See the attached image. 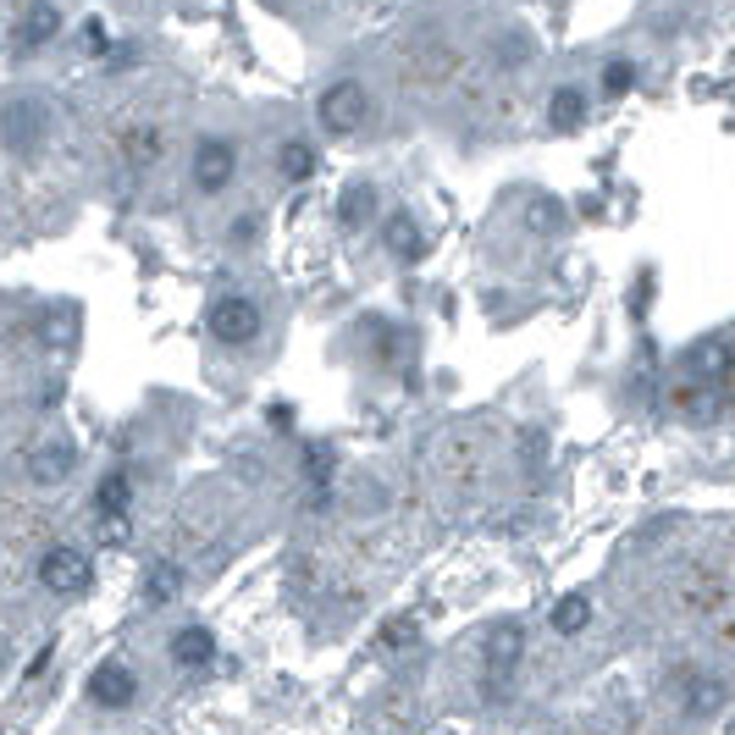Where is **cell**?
Listing matches in <instances>:
<instances>
[{
  "mask_svg": "<svg viewBox=\"0 0 735 735\" xmlns=\"http://www.w3.org/2000/svg\"><path fill=\"white\" fill-rule=\"evenodd\" d=\"M161 144H166V139H161V128H155V122H133V128H128V139H122V155H128V166H133V172H150V166L161 161Z\"/></svg>",
  "mask_w": 735,
  "mask_h": 735,
  "instance_id": "obj_18",
  "label": "cell"
},
{
  "mask_svg": "<svg viewBox=\"0 0 735 735\" xmlns=\"http://www.w3.org/2000/svg\"><path fill=\"white\" fill-rule=\"evenodd\" d=\"M520 658H526V625L520 619H498L487 630V647H482V691H487V702L515 680Z\"/></svg>",
  "mask_w": 735,
  "mask_h": 735,
  "instance_id": "obj_5",
  "label": "cell"
},
{
  "mask_svg": "<svg viewBox=\"0 0 735 735\" xmlns=\"http://www.w3.org/2000/svg\"><path fill=\"white\" fill-rule=\"evenodd\" d=\"M371 210H377V188H371V183H348L343 199H337V227L359 233L365 221H371Z\"/></svg>",
  "mask_w": 735,
  "mask_h": 735,
  "instance_id": "obj_19",
  "label": "cell"
},
{
  "mask_svg": "<svg viewBox=\"0 0 735 735\" xmlns=\"http://www.w3.org/2000/svg\"><path fill=\"white\" fill-rule=\"evenodd\" d=\"M23 476L34 487H67L78 476V443L62 437V432H45L29 454H23Z\"/></svg>",
  "mask_w": 735,
  "mask_h": 735,
  "instance_id": "obj_9",
  "label": "cell"
},
{
  "mask_svg": "<svg viewBox=\"0 0 735 735\" xmlns=\"http://www.w3.org/2000/svg\"><path fill=\"white\" fill-rule=\"evenodd\" d=\"M56 139V106L34 89L23 95H7L0 100V150H7L12 161H34L45 155Z\"/></svg>",
  "mask_w": 735,
  "mask_h": 735,
  "instance_id": "obj_1",
  "label": "cell"
},
{
  "mask_svg": "<svg viewBox=\"0 0 735 735\" xmlns=\"http://www.w3.org/2000/svg\"><path fill=\"white\" fill-rule=\"evenodd\" d=\"M729 371H735V337H724V332H707V337H696V343L680 354V377L724 382Z\"/></svg>",
  "mask_w": 735,
  "mask_h": 735,
  "instance_id": "obj_13",
  "label": "cell"
},
{
  "mask_svg": "<svg viewBox=\"0 0 735 735\" xmlns=\"http://www.w3.org/2000/svg\"><path fill=\"white\" fill-rule=\"evenodd\" d=\"M548 625H553L559 636H581V630L592 625V592H564L559 608L548 614Z\"/></svg>",
  "mask_w": 735,
  "mask_h": 735,
  "instance_id": "obj_20",
  "label": "cell"
},
{
  "mask_svg": "<svg viewBox=\"0 0 735 735\" xmlns=\"http://www.w3.org/2000/svg\"><path fill=\"white\" fill-rule=\"evenodd\" d=\"M315 122L326 128V133H359L365 122H371V89H365L359 78H337V84H326L321 95H315Z\"/></svg>",
  "mask_w": 735,
  "mask_h": 735,
  "instance_id": "obj_3",
  "label": "cell"
},
{
  "mask_svg": "<svg viewBox=\"0 0 735 735\" xmlns=\"http://www.w3.org/2000/svg\"><path fill=\"white\" fill-rule=\"evenodd\" d=\"M227 238H233V244H249V238H255V216L233 221V227H227Z\"/></svg>",
  "mask_w": 735,
  "mask_h": 735,
  "instance_id": "obj_28",
  "label": "cell"
},
{
  "mask_svg": "<svg viewBox=\"0 0 735 735\" xmlns=\"http://www.w3.org/2000/svg\"><path fill=\"white\" fill-rule=\"evenodd\" d=\"M498 62H504V67L531 62V34H520V29H515V34H504V40H498Z\"/></svg>",
  "mask_w": 735,
  "mask_h": 735,
  "instance_id": "obj_26",
  "label": "cell"
},
{
  "mask_svg": "<svg viewBox=\"0 0 735 735\" xmlns=\"http://www.w3.org/2000/svg\"><path fill=\"white\" fill-rule=\"evenodd\" d=\"M216 652H221V641H216L210 625H177L172 641H166V658H172L183 674H205V669L216 663Z\"/></svg>",
  "mask_w": 735,
  "mask_h": 735,
  "instance_id": "obj_14",
  "label": "cell"
},
{
  "mask_svg": "<svg viewBox=\"0 0 735 735\" xmlns=\"http://www.w3.org/2000/svg\"><path fill=\"white\" fill-rule=\"evenodd\" d=\"M724 382H702V377H680L674 388H669V410L680 415V421H691V426H707V421H718L724 415Z\"/></svg>",
  "mask_w": 735,
  "mask_h": 735,
  "instance_id": "obj_12",
  "label": "cell"
},
{
  "mask_svg": "<svg viewBox=\"0 0 735 735\" xmlns=\"http://www.w3.org/2000/svg\"><path fill=\"white\" fill-rule=\"evenodd\" d=\"M7 652H12V641H7V636H0V669H7Z\"/></svg>",
  "mask_w": 735,
  "mask_h": 735,
  "instance_id": "obj_29",
  "label": "cell"
},
{
  "mask_svg": "<svg viewBox=\"0 0 735 735\" xmlns=\"http://www.w3.org/2000/svg\"><path fill=\"white\" fill-rule=\"evenodd\" d=\"M205 332H210L221 348H249V343H260V332H266V310H260L249 293L227 288V293L210 299V310H205Z\"/></svg>",
  "mask_w": 735,
  "mask_h": 735,
  "instance_id": "obj_2",
  "label": "cell"
},
{
  "mask_svg": "<svg viewBox=\"0 0 735 735\" xmlns=\"http://www.w3.org/2000/svg\"><path fill=\"white\" fill-rule=\"evenodd\" d=\"M188 183L199 194H210V199L227 194L238 183V144L221 139V133H199L194 139V155H188Z\"/></svg>",
  "mask_w": 735,
  "mask_h": 735,
  "instance_id": "obj_4",
  "label": "cell"
},
{
  "mask_svg": "<svg viewBox=\"0 0 735 735\" xmlns=\"http://www.w3.org/2000/svg\"><path fill=\"white\" fill-rule=\"evenodd\" d=\"M34 575H40V586H45L51 597H84V592L95 586V564H89V553H84V548H73V542L45 548Z\"/></svg>",
  "mask_w": 735,
  "mask_h": 735,
  "instance_id": "obj_6",
  "label": "cell"
},
{
  "mask_svg": "<svg viewBox=\"0 0 735 735\" xmlns=\"http://www.w3.org/2000/svg\"><path fill=\"white\" fill-rule=\"evenodd\" d=\"M183 586H188V570H183L177 559H155V564H144V575H139V603H144L150 614H161V608H172V603L183 597Z\"/></svg>",
  "mask_w": 735,
  "mask_h": 735,
  "instance_id": "obj_15",
  "label": "cell"
},
{
  "mask_svg": "<svg viewBox=\"0 0 735 735\" xmlns=\"http://www.w3.org/2000/svg\"><path fill=\"white\" fill-rule=\"evenodd\" d=\"M78 51H84L89 62H111V56H117V40H111V29H106L100 18H89V23L78 29Z\"/></svg>",
  "mask_w": 735,
  "mask_h": 735,
  "instance_id": "obj_23",
  "label": "cell"
},
{
  "mask_svg": "<svg viewBox=\"0 0 735 735\" xmlns=\"http://www.w3.org/2000/svg\"><path fill=\"white\" fill-rule=\"evenodd\" d=\"M415 636V619H393L388 630H382V647H399V641H410Z\"/></svg>",
  "mask_w": 735,
  "mask_h": 735,
  "instance_id": "obj_27",
  "label": "cell"
},
{
  "mask_svg": "<svg viewBox=\"0 0 735 735\" xmlns=\"http://www.w3.org/2000/svg\"><path fill=\"white\" fill-rule=\"evenodd\" d=\"M56 34H62V7L56 0H29V7L18 12V23H12V56H40V51H51L56 45Z\"/></svg>",
  "mask_w": 735,
  "mask_h": 735,
  "instance_id": "obj_10",
  "label": "cell"
},
{
  "mask_svg": "<svg viewBox=\"0 0 735 735\" xmlns=\"http://www.w3.org/2000/svg\"><path fill=\"white\" fill-rule=\"evenodd\" d=\"M133 471L128 465H117V471H106L100 482H95V498H89V515L100 520V531L106 537H122V520L133 515Z\"/></svg>",
  "mask_w": 735,
  "mask_h": 735,
  "instance_id": "obj_11",
  "label": "cell"
},
{
  "mask_svg": "<svg viewBox=\"0 0 735 735\" xmlns=\"http://www.w3.org/2000/svg\"><path fill=\"white\" fill-rule=\"evenodd\" d=\"M84 696H89V707H100V713H122V707L139 702V669H133L128 658H100V663L84 674Z\"/></svg>",
  "mask_w": 735,
  "mask_h": 735,
  "instance_id": "obj_8",
  "label": "cell"
},
{
  "mask_svg": "<svg viewBox=\"0 0 735 735\" xmlns=\"http://www.w3.org/2000/svg\"><path fill=\"white\" fill-rule=\"evenodd\" d=\"M636 62H603V73H597V89L608 95V100H625L630 89H636Z\"/></svg>",
  "mask_w": 735,
  "mask_h": 735,
  "instance_id": "obj_24",
  "label": "cell"
},
{
  "mask_svg": "<svg viewBox=\"0 0 735 735\" xmlns=\"http://www.w3.org/2000/svg\"><path fill=\"white\" fill-rule=\"evenodd\" d=\"M669 702L680 707V718H713V713L729 707V685H724L718 674L685 663V669L669 674Z\"/></svg>",
  "mask_w": 735,
  "mask_h": 735,
  "instance_id": "obj_7",
  "label": "cell"
},
{
  "mask_svg": "<svg viewBox=\"0 0 735 735\" xmlns=\"http://www.w3.org/2000/svg\"><path fill=\"white\" fill-rule=\"evenodd\" d=\"M315 166H321V155H315L310 139H282V144H277V177H282V183H310Z\"/></svg>",
  "mask_w": 735,
  "mask_h": 735,
  "instance_id": "obj_17",
  "label": "cell"
},
{
  "mask_svg": "<svg viewBox=\"0 0 735 735\" xmlns=\"http://www.w3.org/2000/svg\"><path fill=\"white\" fill-rule=\"evenodd\" d=\"M586 117V95L575 89V84H559L553 95H548V122L553 128H575Z\"/></svg>",
  "mask_w": 735,
  "mask_h": 735,
  "instance_id": "obj_21",
  "label": "cell"
},
{
  "mask_svg": "<svg viewBox=\"0 0 735 735\" xmlns=\"http://www.w3.org/2000/svg\"><path fill=\"white\" fill-rule=\"evenodd\" d=\"M332 471H337V454H332L326 443H310V448H304V482L315 487V504L326 498V487H332Z\"/></svg>",
  "mask_w": 735,
  "mask_h": 735,
  "instance_id": "obj_22",
  "label": "cell"
},
{
  "mask_svg": "<svg viewBox=\"0 0 735 735\" xmlns=\"http://www.w3.org/2000/svg\"><path fill=\"white\" fill-rule=\"evenodd\" d=\"M526 221H531V233H559L564 227V205L559 199H537Z\"/></svg>",
  "mask_w": 735,
  "mask_h": 735,
  "instance_id": "obj_25",
  "label": "cell"
},
{
  "mask_svg": "<svg viewBox=\"0 0 735 735\" xmlns=\"http://www.w3.org/2000/svg\"><path fill=\"white\" fill-rule=\"evenodd\" d=\"M382 244H388L393 260H421V255H426V233L415 227L410 210H388V221H382Z\"/></svg>",
  "mask_w": 735,
  "mask_h": 735,
  "instance_id": "obj_16",
  "label": "cell"
}]
</instances>
